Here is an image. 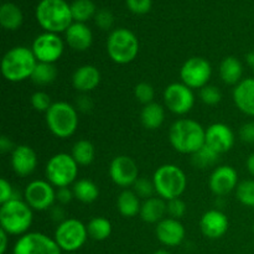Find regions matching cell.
I'll list each match as a JSON object with an SVG mask.
<instances>
[{
    "label": "cell",
    "instance_id": "6da1fadb",
    "mask_svg": "<svg viewBox=\"0 0 254 254\" xmlns=\"http://www.w3.org/2000/svg\"><path fill=\"white\" fill-rule=\"evenodd\" d=\"M206 130L200 123L192 119H179L171 126L169 139L176 151L193 154L205 145Z\"/></svg>",
    "mask_w": 254,
    "mask_h": 254
},
{
    "label": "cell",
    "instance_id": "7a4b0ae2",
    "mask_svg": "<svg viewBox=\"0 0 254 254\" xmlns=\"http://www.w3.org/2000/svg\"><path fill=\"white\" fill-rule=\"evenodd\" d=\"M36 19L46 32H62L73 24L71 5L64 0H41L36 6Z\"/></svg>",
    "mask_w": 254,
    "mask_h": 254
},
{
    "label": "cell",
    "instance_id": "3957f363",
    "mask_svg": "<svg viewBox=\"0 0 254 254\" xmlns=\"http://www.w3.org/2000/svg\"><path fill=\"white\" fill-rule=\"evenodd\" d=\"M36 64L37 60L31 49L25 46L12 47L2 57V76L10 82L25 81L31 78Z\"/></svg>",
    "mask_w": 254,
    "mask_h": 254
},
{
    "label": "cell",
    "instance_id": "277c9868",
    "mask_svg": "<svg viewBox=\"0 0 254 254\" xmlns=\"http://www.w3.org/2000/svg\"><path fill=\"white\" fill-rule=\"evenodd\" d=\"M32 208L26 201L17 198L1 203L0 226L10 236H24L32 225Z\"/></svg>",
    "mask_w": 254,
    "mask_h": 254
},
{
    "label": "cell",
    "instance_id": "5b68a950",
    "mask_svg": "<svg viewBox=\"0 0 254 254\" xmlns=\"http://www.w3.org/2000/svg\"><path fill=\"white\" fill-rule=\"evenodd\" d=\"M153 183L156 193L164 200L170 201L183 195L188 186V179L178 165L165 164L155 171Z\"/></svg>",
    "mask_w": 254,
    "mask_h": 254
},
{
    "label": "cell",
    "instance_id": "8992f818",
    "mask_svg": "<svg viewBox=\"0 0 254 254\" xmlns=\"http://www.w3.org/2000/svg\"><path fill=\"white\" fill-rule=\"evenodd\" d=\"M46 124L57 138H69L77 130L78 114L76 108L67 102H55L46 112Z\"/></svg>",
    "mask_w": 254,
    "mask_h": 254
},
{
    "label": "cell",
    "instance_id": "52a82bcc",
    "mask_svg": "<svg viewBox=\"0 0 254 254\" xmlns=\"http://www.w3.org/2000/svg\"><path fill=\"white\" fill-rule=\"evenodd\" d=\"M107 51L112 61L127 64L134 61L139 54V41L135 35L128 29H116L107 40Z\"/></svg>",
    "mask_w": 254,
    "mask_h": 254
},
{
    "label": "cell",
    "instance_id": "ba28073f",
    "mask_svg": "<svg viewBox=\"0 0 254 254\" xmlns=\"http://www.w3.org/2000/svg\"><path fill=\"white\" fill-rule=\"evenodd\" d=\"M46 178L52 186L68 188L76 181L78 175V164L73 156L67 153H60L50 158L46 164Z\"/></svg>",
    "mask_w": 254,
    "mask_h": 254
},
{
    "label": "cell",
    "instance_id": "9c48e42d",
    "mask_svg": "<svg viewBox=\"0 0 254 254\" xmlns=\"http://www.w3.org/2000/svg\"><path fill=\"white\" fill-rule=\"evenodd\" d=\"M87 238H88L87 226L76 218H68L60 222V225L57 226L54 240L62 251L67 253H74L83 247Z\"/></svg>",
    "mask_w": 254,
    "mask_h": 254
},
{
    "label": "cell",
    "instance_id": "30bf717a",
    "mask_svg": "<svg viewBox=\"0 0 254 254\" xmlns=\"http://www.w3.org/2000/svg\"><path fill=\"white\" fill-rule=\"evenodd\" d=\"M56 241L40 232L25 233L17 240L12 254H61Z\"/></svg>",
    "mask_w": 254,
    "mask_h": 254
},
{
    "label": "cell",
    "instance_id": "8fae6325",
    "mask_svg": "<svg viewBox=\"0 0 254 254\" xmlns=\"http://www.w3.org/2000/svg\"><path fill=\"white\" fill-rule=\"evenodd\" d=\"M212 74L211 64L203 57H191L180 69L183 83L192 88H203L207 86Z\"/></svg>",
    "mask_w": 254,
    "mask_h": 254
},
{
    "label": "cell",
    "instance_id": "7c38bea8",
    "mask_svg": "<svg viewBox=\"0 0 254 254\" xmlns=\"http://www.w3.org/2000/svg\"><path fill=\"white\" fill-rule=\"evenodd\" d=\"M37 62H45V64H55L61 59L64 54V45L61 37L57 34L52 32H45L39 35L32 42L31 47Z\"/></svg>",
    "mask_w": 254,
    "mask_h": 254
},
{
    "label": "cell",
    "instance_id": "4fadbf2b",
    "mask_svg": "<svg viewBox=\"0 0 254 254\" xmlns=\"http://www.w3.org/2000/svg\"><path fill=\"white\" fill-rule=\"evenodd\" d=\"M164 101L169 111L173 113L183 116L189 113L192 109L195 104V96L190 87L185 83H175L169 84L164 91Z\"/></svg>",
    "mask_w": 254,
    "mask_h": 254
},
{
    "label": "cell",
    "instance_id": "5bb4252c",
    "mask_svg": "<svg viewBox=\"0 0 254 254\" xmlns=\"http://www.w3.org/2000/svg\"><path fill=\"white\" fill-rule=\"evenodd\" d=\"M24 197L27 205L36 211H46L56 200V191L49 181L35 180L26 186Z\"/></svg>",
    "mask_w": 254,
    "mask_h": 254
},
{
    "label": "cell",
    "instance_id": "9a60e30c",
    "mask_svg": "<svg viewBox=\"0 0 254 254\" xmlns=\"http://www.w3.org/2000/svg\"><path fill=\"white\" fill-rule=\"evenodd\" d=\"M109 176L116 185L129 188L139 179V169L135 161L127 155H119L112 160Z\"/></svg>",
    "mask_w": 254,
    "mask_h": 254
},
{
    "label": "cell",
    "instance_id": "2e32d148",
    "mask_svg": "<svg viewBox=\"0 0 254 254\" xmlns=\"http://www.w3.org/2000/svg\"><path fill=\"white\" fill-rule=\"evenodd\" d=\"M205 144L216 153H227L235 144V134L227 124L215 123L206 129Z\"/></svg>",
    "mask_w": 254,
    "mask_h": 254
},
{
    "label": "cell",
    "instance_id": "e0dca14e",
    "mask_svg": "<svg viewBox=\"0 0 254 254\" xmlns=\"http://www.w3.org/2000/svg\"><path fill=\"white\" fill-rule=\"evenodd\" d=\"M210 189L216 196H225L237 189L238 174L232 166H218L210 178Z\"/></svg>",
    "mask_w": 254,
    "mask_h": 254
},
{
    "label": "cell",
    "instance_id": "ac0fdd59",
    "mask_svg": "<svg viewBox=\"0 0 254 254\" xmlns=\"http://www.w3.org/2000/svg\"><path fill=\"white\" fill-rule=\"evenodd\" d=\"M230 227L228 217L220 210H210L203 213L200 221L201 232L210 240H217L226 235Z\"/></svg>",
    "mask_w": 254,
    "mask_h": 254
},
{
    "label": "cell",
    "instance_id": "d6986e66",
    "mask_svg": "<svg viewBox=\"0 0 254 254\" xmlns=\"http://www.w3.org/2000/svg\"><path fill=\"white\" fill-rule=\"evenodd\" d=\"M155 233L159 242L163 243L164 246L176 247L181 245L185 238V227L176 218L168 217L156 223Z\"/></svg>",
    "mask_w": 254,
    "mask_h": 254
},
{
    "label": "cell",
    "instance_id": "ffe728a7",
    "mask_svg": "<svg viewBox=\"0 0 254 254\" xmlns=\"http://www.w3.org/2000/svg\"><path fill=\"white\" fill-rule=\"evenodd\" d=\"M12 170L19 176H29L37 166V155L29 145H17L11 151Z\"/></svg>",
    "mask_w": 254,
    "mask_h": 254
},
{
    "label": "cell",
    "instance_id": "44dd1931",
    "mask_svg": "<svg viewBox=\"0 0 254 254\" xmlns=\"http://www.w3.org/2000/svg\"><path fill=\"white\" fill-rule=\"evenodd\" d=\"M101 82V72L96 66L84 64L77 68L72 76V84L77 91L88 93L98 87Z\"/></svg>",
    "mask_w": 254,
    "mask_h": 254
},
{
    "label": "cell",
    "instance_id": "7402d4cb",
    "mask_svg": "<svg viewBox=\"0 0 254 254\" xmlns=\"http://www.w3.org/2000/svg\"><path fill=\"white\" fill-rule=\"evenodd\" d=\"M233 101L242 113L254 117V78L242 79L235 87Z\"/></svg>",
    "mask_w": 254,
    "mask_h": 254
},
{
    "label": "cell",
    "instance_id": "603a6c76",
    "mask_svg": "<svg viewBox=\"0 0 254 254\" xmlns=\"http://www.w3.org/2000/svg\"><path fill=\"white\" fill-rule=\"evenodd\" d=\"M66 41L76 51H86L91 47L93 35L84 22H73L66 30Z\"/></svg>",
    "mask_w": 254,
    "mask_h": 254
},
{
    "label": "cell",
    "instance_id": "cb8c5ba5",
    "mask_svg": "<svg viewBox=\"0 0 254 254\" xmlns=\"http://www.w3.org/2000/svg\"><path fill=\"white\" fill-rule=\"evenodd\" d=\"M166 213L168 206L161 197L146 198L140 208V217L146 223H159L165 218Z\"/></svg>",
    "mask_w": 254,
    "mask_h": 254
},
{
    "label": "cell",
    "instance_id": "d4e9b609",
    "mask_svg": "<svg viewBox=\"0 0 254 254\" xmlns=\"http://www.w3.org/2000/svg\"><path fill=\"white\" fill-rule=\"evenodd\" d=\"M139 198L140 197L134 191L128 190V189L122 191L117 200V207H118L119 213L124 217H134L140 213L141 203Z\"/></svg>",
    "mask_w": 254,
    "mask_h": 254
},
{
    "label": "cell",
    "instance_id": "484cf974",
    "mask_svg": "<svg viewBox=\"0 0 254 254\" xmlns=\"http://www.w3.org/2000/svg\"><path fill=\"white\" fill-rule=\"evenodd\" d=\"M243 66L241 61L236 57L228 56L221 62L220 64V76L226 84H236L237 86L242 81Z\"/></svg>",
    "mask_w": 254,
    "mask_h": 254
},
{
    "label": "cell",
    "instance_id": "4316f807",
    "mask_svg": "<svg viewBox=\"0 0 254 254\" xmlns=\"http://www.w3.org/2000/svg\"><path fill=\"white\" fill-rule=\"evenodd\" d=\"M164 119H165V112L159 103L151 102V103L145 104L144 108L141 109V124L149 130H155V129L160 128L161 124L164 123Z\"/></svg>",
    "mask_w": 254,
    "mask_h": 254
},
{
    "label": "cell",
    "instance_id": "83f0119b",
    "mask_svg": "<svg viewBox=\"0 0 254 254\" xmlns=\"http://www.w3.org/2000/svg\"><path fill=\"white\" fill-rule=\"evenodd\" d=\"M22 11L17 5L12 2H5L0 7V24L6 30H16L21 26Z\"/></svg>",
    "mask_w": 254,
    "mask_h": 254
},
{
    "label": "cell",
    "instance_id": "f1b7e54d",
    "mask_svg": "<svg viewBox=\"0 0 254 254\" xmlns=\"http://www.w3.org/2000/svg\"><path fill=\"white\" fill-rule=\"evenodd\" d=\"M72 191H73L74 197L83 203L94 202L99 196L98 186L88 179H81V180L76 181L73 184Z\"/></svg>",
    "mask_w": 254,
    "mask_h": 254
},
{
    "label": "cell",
    "instance_id": "f546056e",
    "mask_svg": "<svg viewBox=\"0 0 254 254\" xmlns=\"http://www.w3.org/2000/svg\"><path fill=\"white\" fill-rule=\"evenodd\" d=\"M94 154H96L94 146L89 140L82 139V140L76 141L74 145L72 146L71 155L73 156L78 165H89L94 160Z\"/></svg>",
    "mask_w": 254,
    "mask_h": 254
},
{
    "label": "cell",
    "instance_id": "4dcf8cb0",
    "mask_svg": "<svg viewBox=\"0 0 254 254\" xmlns=\"http://www.w3.org/2000/svg\"><path fill=\"white\" fill-rule=\"evenodd\" d=\"M57 77V69L54 64L37 62L31 76V81L37 86H47L52 83Z\"/></svg>",
    "mask_w": 254,
    "mask_h": 254
},
{
    "label": "cell",
    "instance_id": "1f68e13d",
    "mask_svg": "<svg viewBox=\"0 0 254 254\" xmlns=\"http://www.w3.org/2000/svg\"><path fill=\"white\" fill-rule=\"evenodd\" d=\"M88 236L94 241H104L111 236L112 223L104 217H94L87 225Z\"/></svg>",
    "mask_w": 254,
    "mask_h": 254
},
{
    "label": "cell",
    "instance_id": "d6a6232c",
    "mask_svg": "<svg viewBox=\"0 0 254 254\" xmlns=\"http://www.w3.org/2000/svg\"><path fill=\"white\" fill-rule=\"evenodd\" d=\"M71 12L76 22H86L96 15V5L92 0H74L71 4Z\"/></svg>",
    "mask_w": 254,
    "mask_h": 254
},
{
    "label": "cell",
    "instance_id": "836d02e7",
    "mask_svg": "<svg viewBox=\"0 0 254 254\" xmlns=\"http://www.w3.org/2000/svg\"><path fill=\"white\" fill-rule=\"evenodd\" d=\"M218 156H220V154L216 153L215 150H212L210 146L205 144L200 150L196 151L192 155V163L196 168L206 169L207 166L213 165L217 161Z\"/></svg>",
    "mask_w": 254,
    "mask_h": 254
},
{
    "label": "cell",
    "instance_id": "e575fe53",
    "mask_svg": "<svg viewBox=\"0 0 254 254\" xmlns=\"http://www.w3.org/2000/svg\"><path fill=\"white\" fill-rule=\"evenodd\" d=\"M236 196L242 205L254 207V180H245L238 184Z\"/></svg>",
    "mask_w": 254,
    "mask_h": 254
},
{
    "label": "cell",
    "instance_id": "d590c367",
    "mask_svg": "<svg viewBox=\"0 0 254 254\" xmlns=\"http://www.w3.org/2000/svg\"><path fill=\"white\" fill-rule=\"evenodd\" d=\"M134 96L138 99L140 103L149 104L153 102L154 96H155V92H154L153 86L150 83H146V82H140L135 86L134 88Z\"/></svg>",
    "mask_w": 254,
    "mask_h": 254
},
{
    "label": "cell",
    "instance_id": "8d00e7d4",
    "mask_svg": "<svg viewBox=\"0 0 254 254\" xmlns=\"http://www.w3.org/2000/svg\"><path fill=\"white\" fill-rule=\"evenodd\" d=\"M200 98L207 106H215V104L220 103L221 98H222V94L221 91L216 86H205L203 88H201L200 91Z\"/></svg>",
    "mask_w": 254,
    "mask_h": 254
},
{
    "label": "cell",
    "instance_id": "74e56055",
    "mask_svg": "<svg viewBox=\"0 0 254 254\" xmlns=\"http://www.w3.org/2000/svg\"><path fill=\"white\" fill-rule=\"evenodd\" d=\"M31 104L37 112H45L46 113L52 106L51 97L46 93V92L37 91L31 96Z\"/></svg>",
    "mask_w": 254,
    "mask_h": 254
},
{
    "label": "cell",
    "instance_id": "f35d334b",
    "mask_svg": "<svg viewBox=\"0 0 254 254\" xmlns=\"http://www.w3.org/2000/svg\"><path fill=\"white\" fill-rule=\"evenodd\" d=\"M134 192L139 196V197L143 198H150L153 197V192L155 191V188H154L153 181H149L148 179L139 178L138 180L134 184Z\"/></svg>",
    "mask_w": 254,
    "mask_h": 254
},
{
    "label": "cell",
    "instance_id": "ab89813d",
    "mask_svg": "<svg viewBox=\"0 0 254 254\" xmlns=\"http://www.w3.org/2000/svg\"><path fill=\"white\" fill-rule=\"evenodd\" d=\"M166 206H168V215L171 218L179 220V218H181L186 213V205L180 197L168 201Z\"/></svg>",
    "mask_w": 254,
    "mask_h": 254
},
{
    "label": "cell",
    "instance_id": "60d3db41",
    "mask_svg": "<svg viewBox=\"0 0 254 254\" xmlns=\"http://www.w3.org/2000/svg\"><path fill=\"white\" fill-rule=\"evenodd\" d=\"M94 20H96L97 26L101 27L102 30H109L113 26L114 22L113 14L107 9H101L99 11H97L94 15Z\"/></svg>",
    "mask_w": 254,
    "mask_h": 254
},
{
    "label": "cell",
    "instance_id": "b9f144b4",
    "mask_svg": "<svg viewBox=\"0 0 254 254\" xmlns=\"http://www.w3.org/2000/svg\"><path fill=\"white\" fill-rule=\"evenodd\" d=\"M126 2L128 9L134 14L143 15L151 9V0H126Z\"/></svg>",
    "mask_w": 254,
    "mask_h": 254
},
{
    "label": "cell",
    "instance_id": "7bdbcfd3",
    "mask_svg": "<svg viewBox=\"0 0 254 254\" xmlns=\"http://www.w3.org/2000/svg\"><path fill=\"white\" fill-rule=\"evenodd\" d=\"M12 198L17 197H15L11 184H10L6 179L2 178L1 180H0V202L5 203L7 202V201L12 200Z\"/></svg>",
    "mask_w": 254,
    "mask_h": 254
},
{
    "label": "cell",
    "instance_id": "ee69618b",
    "mask_svg": "<svg viewBox=\"0 0 254 254\" xmlns=\"http://www.w3.org/2000/svg\"><path fill=\"white\" fill-rule=\"evenodd\" d=\"M240 136L245 143H254V122H248L241 128Z\"/></svg>",
    "mask_w": 254,
    "mask_h": 254
},
{
    "label": "cell",
    "instance_id": "f6af8a7d",
    "mask_svg": "<svg viewBox=\"0 0 254 254\" xmlns=\"http://www.w3.org/2000/svg\"><path fill=\"white\" fill-rule=\"evenodd\" d=\"M73 197H74L73 191L69 190L68 188H61L59 189V191L56 192V198L60 201V202L64 203V205L71 202Z\"/></svg>",
    "mask_w": 254,
    "mask_h": 254
},
{
    "label": "cell",
    "instance_id": "bcb514c9",
    "mask_svg": "<svg viewBox=\"0 0 254 254\" xmlns=\"http://www.w3.org/2000/svg\"><path fill=\"white\" fill-rule=\"evenodd\" d=\"M14 149H15L14 144H12V141L10 140L7 136L2 135L1 138H0V151H1L2 154L9 153V151H12Z\"/></svg>",
    "mask_w": 254,
    "mask_h": 254
},
{
    "label": "cell",
    "instance_id": "7dc6e473",
    "mask_svg": "<svg viewBox=\"0 0 254 254\" xmlns=\"http://www.w3.org/2000/svg\"><path fill=\"white\" fill-rule=\"evenodd\" d=\"M77 106H78L79 111L89 112L92 109V101L87 96L78 97V101H77Z\"/></svg>",
    "mask_w": 254,
    "mask_h": 254
},
{
    "label": "cell",
    "instance_id": "c3c4849f",
    "mask_svg": "<svg viewBox=\"0 0 254 254\" xmlns=\"http://www.w3.org/2000/svg\"><path fill=\"white\" fill-rule=\"evenodd\" d=\"M9 236V233H6L2 228H0V241H1V245H0V254H5V252H6Z\"/></svg>",
    "mask_w": 254,
    "mask_h": 254
},
{
    "label": "cell",
    "instance_id": "681fc988",
    "mask_svg": "<svg viewBox=\"0 0 254 254\" xmlns=\"http://www.w3.org/2000/svg\"><path fill=\"white\" fill-rule=\"evenodd\" d=\"M246 165H247L248 173H250L252 176H254V153H252L250 156H248L247 164H246Z\"/></svg>",
    "mask_w": 254,
    "mask_h": 254
},
{
    "label": "cell",
    "instance_id": "f907efd6",
    "mask_svg": "<svg viewBox=\"0 0 254 254\" xmlns=\"http://www.w3.org/2000/svg\"><path fill=\"white\" fill-rule=\"evenodd\" d=\"M154 254H171V253H169L168 251H165V250H159V251H156V252H154Z\"/></svg>",
    "mask_w": 254,
    "mask_h": 254
},
{
    "label": "cell",
    "instance_id": "816d5d0a",
    "mask_svg": "<svg viewBox=\"0 0 254 254\" xmlns=\"http://www.w3.org/2000/svg\"><path fill=\"white\" fill-rule=\"evenodd\" d=\"M67 254H77V253H67Z\"/></svg>",
    "mask_w": 254,
    "mask_h": 254
},
{
    "label": "cell",
    "instance_id": "f5cc1de1",
    "mask_svg": "<svg viewBox=\"0 0 254 254\" xmlns=\"http://www.w3.org/2000/svg\"><path fill=\"white\" fill-rule=\"evenodd\" d=\"M252 67H253V72H254V64H253V66H252Z\"/></svg>",
    "mask_w": 254,
    "mask_h": 254
},
{
    "label": "cell",
    "instance_id": "db71d44e",
    "mask_svg": "<svg viewBox=\"0 0 254 254\" xmlns=\"http://www.w3.org/2000/svg\"><path fill=\"white\" fill-rule=\"evenodd\" d=\"M253 232H254V225H253Z\"/></svg>",
    "mask_w": 254,
    "mask_h": 254
}]
</instances>
